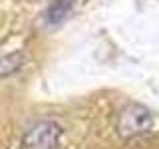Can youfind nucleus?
I'll return each mask as SVG.
<instances>
[{
  "label": "nucleus",
  "instance_id": "f257e3e1",
  "mask_svg": "<svg viewBox=\"0 0 159 149\" xmlns=\"http://www.w3.org/2000/svg\"><path fill=\"white\" fill-rule=\"evenodd\" d=\"M62 127L52 119H44L32 125L22 139V149H58Z\"/></svg>",
  "mask_w": 159,
  "mask_h": 149
},
{
  "label": "nucleus",
  "instance_id": "7ed1b4c3",
  "mask_svg": "<svg viewBox=\"0 0 159 149\" xmlns=\"http://www.w3.org/2000/svg\"><path fill=\"white\" fill-rule=\"evenodd\" d=\"M74 2L76 0H52L48 4L46 12H44V22L48 26H60L70 16V12L74 8Z\"/></svg>",
  "mask_w": 159,
  "mask_h": 149
},
{
  "label": "nucleus",
  "instance_id": "20e7f679",
  "mask_svg": "<svg viewBox=\"0 0 159 149\" xmlns=\"http://www.w3.org/2000/svg\"><path fill=\"white\" fill-rule=\"evenodd\" d=\"M22 60L24 58L20 50H6L0 46V78L18 72L22 66Z\"/></svg>",
  "mask_w": 159,
  "mask_h": 149
},
{
  "label": "nucleus",
  "instance_id": "f03ea898",
  "mask_svg": "<svg viewBox=\"0 0 159 149\" xmlns=\"http://www.w3.org/2000/svg\"><path fill=\"white\" fill-rule=\"evenodd\" d=\"M153 113L149 111L145 106L139 103H131V106L123 107L119 113V121H117V131L123 137H131L137 133H143L147 129H151L153 125Z\"/></svg>",
  "mask_w": 159,
  "mask_h": 149
}]
</instances>
